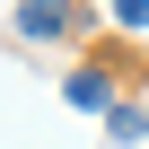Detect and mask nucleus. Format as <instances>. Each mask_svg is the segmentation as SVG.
<instances>
[{
    "instance_id": "f257e3e1",
    "label": "nucleus",
    "mask_w": 149,
    "mask_h": 149,
    "mask_svg": "<svg viewBox=\"0 0 149 149\" xmlns=\"http://www.w3.org/2000/svg\"><path fill=\"white\" fill-rule=\"evenodd\" d=\"M79 18H70V0H18V35L26 44H53V35H70Z\"/></svg>"
},
{
    "instance_id": "f03ea898",
    "label": "nucleus",
    "mask_w": 149,
    "mask_h": 149,
    "mask_svg": "<svg viewBox=\"0 0 149 149\" xmlns=\"http://www.w3.org/2000/svg\"><path fill=\"white\" fill-rule=\"evenodd\" d=\"M61 97L79 105V114H105V105H114V79H105V70H70V79H61Z\"/></svg>"
},
{
    "instance_id": "7ed1b4c3",
    "label": "nucleus",
    "mask_w": 149,
    "mask_h": 149,
    "mask_svg": "<svg viewBox=\"0 0 149 149\" xmlns=\"http://www.w3.org/2000/svg\"><path fill=\"white\" fill-rule=\"evenodd\" d=\"M105 132H114V140H140V132H149V114H132V105H105Z\"/></svg>"
},
{
    "instance_id": "20e7f679",
    "label": "nucleus",
    "mask_w": 149,
    "mask_h": 149,
    "mask_svg": "<svg viewBox=\"0 0 149 149\" xmlns=\"http://www.w3.org/2000/svg\"><path fill=\"white\" fill-rule=\"evenodd\" d=\"M114 18H123L132 35H149V0H114Z\"/></svg>"
},
{
    "instance_id": "39448f33",
    "label": "nucleus",
    "mask_w": 149,
    "mask_h": 149,
    "mask_svg": "<svg viewBox=\"0 0 149 149\" xmlns=\"http://www.w3.org/2000/svg\"><path fill=\"white\" fill-rule=\"evenodd\" d=\"M140 140H149V132H140Z\"/></svg>"
}]
</instances>
